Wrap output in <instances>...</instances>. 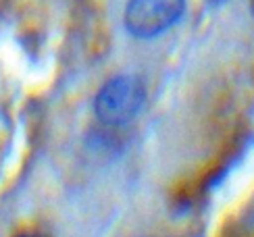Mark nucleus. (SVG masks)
Listing matches in <instances>:
<instances>
[{"label":"nucleus","mask_w":254,"mask_h":237,"mask_svg":"<svg viewBox=\"0 0 254 237\" xmlns=\"http://www.w3.org/2000/svg\"><path fill=\"white\" fill-rule=\"evenodd\" d=\"M184 10L186 0H129L125 6V27L133 38L150 40L173 27Z\"/></svg>","instance_id":"obj_2"},{"label":"nucleus","mask_w":254,"mask_h":237,"mask_svg":"<svg viewBox=\"0 0 254 237\" xmlns=\"http://www.w3.org/2000/svg\"><path fill=\"white\" fill-rule=\"evenodd\" d=\"M252 13H254V0H252Z\"/></svg>","instance_id":"obj_4"},{"label":"nucleus","mask_w":254,"mask_h":237,"mask_svg":"<svg viewBox=\"0 0 254 237\" xmlns=\"http://www.w3.org/2000/svg\"><path fill=\"white\" fill-rule=\"evenodd\" d=\"M29 237H38V235H29Z\"/></svg>","instance_id":"obj_5"},{"label":"nucleus","mask_w":254,"mask_h":237,"mask_svg":"<svg viewBox=\"0 0 254 237\" xmlns=\"http://www.w3.org/2000/svg\"><path fill=\"white\" fill-rule=\"evenodd\" d=\"M146 102V88L135 75H115L98 90L94 113L102 125L121 127L140 115Z\"/></svg>","instance_id":"obj_1"},{"label":"nucleus","mask_w":254,"mask_h":237,"mask_svg":"<svg viewBox=\"0 0 254 237\" xmlns=\"http://www.w3.org/2000/svg\"><path fill=\"white\" fill-rule=\"evenodd\" d=\"M208 2H210V4H213V6H219V4H223V2H227V0H208Z\"/></svg>","instance_id":"obj_3"}]
</instances>
